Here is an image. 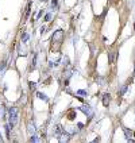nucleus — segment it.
Segmentation results:
<instances>
[{
    "label": "nucleus",
    "instance_id": "nucleus-23",
    "mask_svg": "<svg viewBox=\"0 0 135 143\" xmlns=\"http://www.w3.org/2000/svg\"><path fill=\"white\" fill-rule=\"evenodd\" d=\"M4 66H6V59H4V61L1 62V64H0V72H1V70L4 69Z\"/></svg>",
    "mask_w": 135,
    "mask_h": 143
},
{
    "label": "nucleus",
    "instance_id": "nucleus-3",
    "mask_svg": "<svg viewBox=\"0 0 135 143\" xmlns=\"http://www.w3.org/2000/svg\"><path fill=\"white\" fill-rule=\"evenodd\" d=\"M64 131H65V128L62 127V124H57V126H55V128H54V135L58 138V140H60V138L62 136Z\"/></svg>",
    "mask_w": 135,
    "mask_h": 143
},
{
    "label": "nucleus",
    "instance_id": "nucleus-4",
    "mask_svg": "<svg viewBox=\"0 0 135 143\" xmlns=\"http://www.w3.org/2000/svg\"><path fill=\"white\" fill-rule=\"evenodd\" d=\"M80 111H82V112L85 113V116H89V117L93 115V109H92L89 105H81L80 107Z\"/></svg>",
    "mask_w": 135,
    "mask_h": 143
},
{
    "label": "nucleus",
    "instance_id": "nucleus-26",
    "mask_svg": "<svg viewBox=\"0 0 135 143\" xmlns=\"http://www.w3.org/2000/svg\"><path fill=\"white\" fill-rule=\"evenodd\" d=\"M134 73H135V72H134Z\"/></svg>",
    "mask_w": 135,
    "mask_h": 143
},
{
    "label": "nucleus",
    "instance_id": "nucleus-1",
    "mask_svg": "<svg viewBox=\"0 0 135 143\" xmlns=\"http://www.w3.org/2000/svg\"><path fill=\"white\" fill-rule=\"evenodd\" d=\"M18 112H19V109L16 108V107H11V108H8V119H10V127L12 128V127L16 126L18 123Z\"/></svg>",
    "mask_w": 135,
    "mask_h": 143
},
{
    "label": "nucleus",
    "instance_id": "nucleus-16",
    "mask_svg": "<svg viewBox=\"0 0 135 143\" xmlns=\"http://www.w3.org/2000/svg\"><path fill=\"white\" fill-rule=\"evenodd\" d=\"M50 20H51V14L49 12V14L45 15V22H50Z\"/></svg>",
    "mask_w": 135,
    "mask_h": 143
},
{
    "label": "nucleus",
    "instance_id": "nucleus-2",
    "mask_svg": "<svg viewBox=\"0 0 135 143\" xmlns=\"http://www.w3.org/2000/svg\"><path fill=\"white\" fill-rule=\"evenodd\" d=\"M62 38H64V30H57V31L53 34L51 39H53V43L55 42V43L61 45V43H62Z\"/></svg>",
    "mask_w": 135,
    "mask_h": 143
},
{
    "label": "nucleus",
    "instance_id": "nucleus-14",
    "mask_svg": "<svg viewBox=\"0 0 135 143\" xmlns=\"http://www.w3.org/2000/svg\"><path fill=\"white\" fill-rule=\"evenodd\" d=\"M69 64H70L69 57H68V55H65V57H64V65H65V66H69Z\"/></svg>",
    "mask_w": 135,
    "mask_h": 143
},
{
    "label": "nucleus",
    "instance_id": "nucleus-17",
    "mask_svg": "<svg viewBox=\"0 0 135 143\" xmlns=\"http://www.w3.org/2000/svg\"><path fill=\"white\" fill-rule=\"evenodd\" d=\"M77 95H80V96H87V91H84V89H80V91H77Z\"/></svg>",
    "mask_w": 135,
    "mask_h": 143
},
{
    "label": "nucleus",
    "instance_id": "nucleus-15",
    "mask_svg": "<svg viewBox=\"0 0 135 143\" xmlns=\"http://www.w3.org/2000/svg\"><path fill=\"white\" fill-rule=\"evenodd\" d=\"M30 10H31V3H28V6H27V10H26V14H24V16H28V14H30Z\"/></svg>",
    "mask_w": 135,
    "mask_h": 143
},
{
    "label": "nucleus",
    "instance_id": "nucleus-20",
    "mask_svg": "<svg viewBox=\"0 0 135 143\" xmlns=\"http://www.w3.org/2000/svg\"><path fill=\"white\" fill-rule=\"evenodd\" d=\"M35 88H37V84H35V82H30V89L31 91H35Z\"/></svg>",
    "mask_w": 135,
    "mask_h": 143
},
{
    "label": "nucleus",
    "instance_id": "nucleus-8",
    "mask_svg": "<svg viewBox=\"0 0 135 143\" xmlns=\"http://www.w3.org/2000/svg\"><path fill=\"white\" fill-rule=\"evenodd\" d=\"M127 89H128V84H126V85H123L120 89H119V95H120V96L126 95V92H127Z\"/></svg>",
    "mask_w": 135,
    "mask_h": 143
},
{
    "label": "nucleus",
    "instance_id": "nucleus-24",
    "mask_svg": "<svg viewBox=\"0 0 135 143\" xmlns=\"http://www.w3.org/2000/svg\"><path fill=\"white\" fill-rule=\"evenodd\" d=\"M45 31H46V27H45V26H42V27H40V34H43Z\"/></svg>",
    "mask_w": 135,
    "mask_h": 143
},
{
    "label": "nucleus",
    "instance_id": "nucleus-25",
    "mask_svg": "<svg viewBox=\"0 0 135 143\" xmlns=\"http://www.w3.org/2000/svg\"><path fill=\"white\" fill-rule=\"evenodd\" d=\"M42 14H43V11H39V12H38V15H37V19H39V18L42 16Z\"/></svg>",
    "mask_w": 135,
    "mask_h": 143
},
{
    "label": "nucleus",
    "instance_id": "nucleus-5",
    "mask_svg": "<svg viewBox=\"0 0 135 143\" xmlns=\"http://www.w3.org/2000/svg\"><path fill=\"white\" fill-rule=\"evenodd\" d=\"M123 131H124V134H126V139H127L128 142H134V139L131 138V136H132V131H131V130H128L127 127H123Z\"/></svg>",
    "mask_w": 135,
    "mask_h": 143
},
{
    "label": "nucleus",
    "instance_id": "nucleus-10",
    "mask_svg": "<svg viewBox=\"0 0 135 143\" xmlns=\"http://www.w3.org/2000/svg\"><path fill=\"white\" fill-rule=\"evenodd\" d=\"M108 61H109V64H114V62H115L114 51H109V53H108Z\"/></svg>",
    "mask_w": 135,
    "mask_h": 143
},
{
    "label": "nucleus",
    "instance_id": "nucleus-11",
    "mask_svg": "<svg viewBox=\"0 0 135 143\" xmlns=\"http://www.w3.org/2000/svg\"><path fill=\"white\" fill-rule=\"evenodd\" d=\"M27 131H28V134H30V135H33L34 131H35V127H34V124H28V127H27Z\"/></svg>",
    "mask_w": 135,
    "mask_h": 143
},
{
    "label": "nucleus",
    "instance_id": "nucleus-9",
    "mask_svg": "<svg viewBox=\"0 0 135 143\" xmlns=\"http://www.w3.org/2000/svg\"><path fill=\"white\" fill-rule=\"evenodd\" d=\"M50 8H51V11H53V10H57V8H58V0H51Z\"/></svg>",
    "mask_w": 135,
    "mask_h": 143
},
{
    "label": "nucleus",
    "instance_id": "nucleus-18",
    "mask_svg": "<svg viewBox=\"0 0 135 143\" xmlns=\"http://www.w3.org/2000/svg\"><path fill=\"white\" fill-rule=\"evenodd\" d=\"M4 128H6V134H7V136L10 138V124H6V126H4Z\"/></svg>",
    "mask_w": 135,
    "mask_h": 143
},
{
    "label": "nucleus",
    "instance_id": "nucleus-13",
    "mask_svg": "<svg viewBox=\"0 0 135 143\" xmlns=\"http://www.w3.org/2000/svg\"><path fill=\"white\" fill-rule=\"evenodd\" d=\"M37 96H38V97H39L40 100H45V101H47V96H46V95H43V93L38 92V93H37Z\"/></svg>",
    "mask_w": 135,
    "mask_h": 143
},
{
    "label": "nucleus",
    "instance_id": "nucleus-7",
    "mask_svg": "<svg viewBox=\"0 0 135 143\" xmlns=\"http://www.w3.org/2000/svg\"><path fill=\"white\" fill-rule=\"evenodd\" d=\"M68 119L69 120L76 119V111H74V109H70V111H69V113H68Z\"/></svg>",
    "mask_w": 135,
    "mask_h": 143
},
{
    "label": "nucleus",
    "instance_id": "nucleus-19",
    "mask_svg": "<svg viewBox=\"0 0 135 143\" xmlns=\"http://www.w3.org/2000/svg\"><path fill=\"white\" fill-rule=\"evenodd\" d=\"M30 142H38V138H37V135H31V138H30Z\"/></svg>",
    "mask_w": 135,
    "mask_h": 143
},
{
    "label": "nucleus",
    "instance_id": "nucleus-22",
    "mask_svg": "<svg viewBox=\"0 0 135 143\" xmlns=\"http://www.w3.org/2000/svg\"><path fill=\"white\" fill-rule=\"evenodd\" d=\"M77 128L78 130H82V128H84V123H81V122L77 123Z\"/></svg>",
    "mask_w": 135,
    "mask_h": 143
},
{
    "label": "nucleus",
    "instance_id": "nucleus-21",
    "mask_svg": "<svg viewBox=\"0 0 135 143\" xmlns=\"http://www.w3.org/2000/svg\"><path fill=\"white\" fill-rule=\"evenodd\" d=\"M37 65V54H34V58H33V68H35Z\"/></svg>",
    "mask_w": 135,
    "mask_h": 143
},
{
    "label": "nucleus",
    "instance_id": "nucleus-6",
    "mask_svg": "<svg viewBox=\"0 0 135 143\" xmlns=\"http://www.w3.org/2000/svg\"><path fill=\"white\" fill-rule=\"evenodd\" d=\"M109 99H111L109 93H104V96H103V105L107 107L108 104H109Z\"/></svg>",
    "mask_w": 135,
    "mask_h": 143
},
{
    "label": "nucleus",
    "instance_id": "nucleus-12",
    "mask_svg": "<svg viewBox=\"0 0 135 143\" xmlns=\"http://www.w3.org/2000/svg\"><path fill=\"white\" fill-rule=\"evenodd\" d=\"M28 38H30V35L27 34V32H23V34H22V42H27Z\"/></svg>",
    "mask_w": 135,
    "mask_h": 143
}]
</instances>
